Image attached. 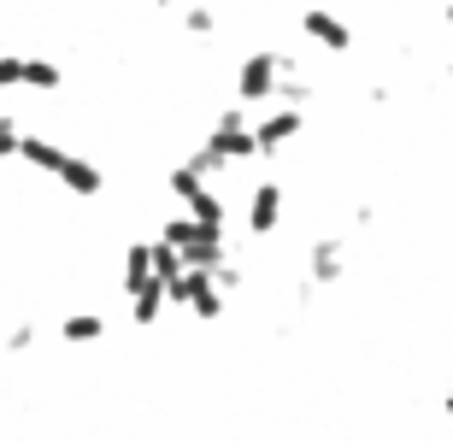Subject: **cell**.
Listing matches in <instances>:
<instances>
[{"instance_id": "14", "label": "cell", "mask_w": 453, "mask_h": 441, "mask_svg": "<svg viewBox=\"0 0 453 441\" xmlns=\"http://www.w3.org/2000/svg\"><path fill=\"white\" fill-rule=\"evenodd\" d=\"M165 188H171V194H177V201H195V194H201V188H206V177H201V171H195V165H188V159H177V165H171L165 171Z\"/></svg>"}, {"instance_id": "10", "label": "cell", "mask_w": 453, "mask_h": 441, "mask_svg": "<svg viewBox=\"0 0 453 441\" xmlns=\"http://www.w3.org/2000/svg\"><path fill=\"white\" fill-rule=\"evenodd\" d=\"M106 330H112V323H106L101 312H65V318H59V341H65V347H95V341H106Z\"/></svg>"}, {"instance_id": "3", "label": "cell", "mask_w": 453, "mask_h": 441, "mask_svg": "<svg viewBox=\"0 0 453 441\" xmlns=\"http://www.w3.org/2000/svg\"><path fill=\"white\" fill-rule=\"evenodd\" d=\"M283 71H288L283 53H265V48L248 53V59L235 65V101H242V106H271V101H277Z\"/></svg>"}, {"instance_id": "18", "label": "cell", "mask_w": 453, "mask_h": 441, "mask_svg": "<svg viewBox=\"0 0 453 441\" xmlns=\"http://www.w3.org/2000/svg\"><path fill=\"white\" fill-rule=\"evenodd\" d=\"M306 101H312V83H301L295 71H283V83H277V101H271V106H306Z\"/></svg>"}, {"instance_id": "6", "label": "cell", "mask_w": 453, "mask_h": 441, "mask_svg": "<svg viewBox=\"0 0 453 441\" xmlns=\"http://www.w3.org/2000/svg\"><path fill=\"white\" fill-rule=\"evenodd\" d=\"M301 30H306V42H312V48H324V53H348L353 48L348 18H336L330 6H306V12H301Z\"/></svg>"}, {"instance_id": "4", "label": "cell", "mask_w": 453, "mask_h": 441, "mask_svg": "<svg viewBox=\"0 0 453 441\" xmlns=\"http://www.w3.org/2000/svg\"><path fill=\"white\" fill-rule=\"evenodd\" d=\"M165 294H171V306H183L188 318H201V323L224 318V283L212 271H201V265H188L177 283H165Z\"/></svg>"}, {"instance_id": "1", "label": "cell", "mask_w": 453, "mask_h": 441, "mask_svg": "<svg viewBox=\"0 0 453 441\" xmlns=\"http://www.w3.org/2000/svg\"><path fill=\"white\" fill-rule=\"evenodd\" d=\"M159 241H171V247H177L188 265H201V271H219L224 259H230V247H224V230L201 224L195 212H171V218L159 224Z\"/></svg>"}, {"instance_id": "17", "label": "cell", "mask_w": 453, "mask_h": 441, "mask_svg": "<svg viewBox=\"0 0 453 441\" xmlns=\"http://www.w3.org/2000/svg\"><path fill=\"white\" fill-rule=\"evenodd\" d=\"M183 212H195V218H201V224H212V230H224V218H230V212H224V201H219V188H212V183H206L201 194H195V201L183 206Z\"/></svg>"}, {"instance_id": "11", "label": "cell", "mask_w": 453, "mask_h": 441, "mask_svg": "<svg viewBox=\"0 0 453 441\" xmlns=\"http://www.w3.org/2000/svg\"><path fill=\"white\" fill-rule=\"evenodd\" d=\"M118 283H124V294H135V289H148V283H153V241H130V247H124Z\"/></svg>"}, {"instance_id": "7", "label": "cell", "mask_w": 453, "mask_h": 441, "mask_svg": "<svg viewBox=\"0 0 453 441\" xmlns=\"http://www.w3.org/2000/svg\"><path fill=\"white\" fill-rule=\"evenodd\" d=\"M277 224H283V183H253L248 194V236H277Z\"/></svg>"}, {"instance_id": "2", "label": "cell", "mask_w": 453, "mask_h": 441, "mask_svg": "<svg viewBox=\"0 0 453 441\" xmlns=\"http://www.w3.org/2000/svg\"><path fill=\"white\" fill-rule=\"evenodd\" d=\"M206 148L219 153L224 165H253V159H265V153H259V136H253V124H248V106H224L219 118H212V130H206Z\"/></svg>"}, {"instance_id": "21", "label": "cell", "mask_w": 453, "mask_h": 441, "mask_svg": "<svg viewBox=\"0 0 453 441\" xmlns=\"http://www.w3.org/2000/svg\"><path fill=\"white\" fill-rule=\"evenodd\" d=\"M18 141H24V130H18V124L6 118V112H0V159H12V153H18Z\"/></svg>"}, {"instance_id": "5", "label": "cell", "mask_w": 453, "mask_h": 441, "mask_svg": "<svg viewBox=\"0 0 453 441\" xmlns=\"http://www.w3.org/2000/svg\"><path fill=\"white\" fill-rule=\"evenodd\" d=\"M301 130H306V112H301V106H271V112H259V118H253V136H259V153H265V159H277V153L301 136Z\"/></svg>"}, {"instance_id": "15", "label": "cell", "mask_w": 453, "mask_h": 441, "mask_svg": "<svg viewBox=\"0 0 453 441\" xmlns=\"http://www.w3.org/2000/svg\"><path fill=\"white\" fill-rule=\"evenodd\" d=\"M59 83H65V71L53 65V59H24V88H35V95H53Z\"/></svg>"}, {"instance_id": "13", "label": "cell", "mask_w": 453, "mask_h": 441, "mask_svg": "<svg viewBox=\"0 0 453 441\" xmlns=\"http://www.w3.org/2000/svg\"><path fill=\"white\" fill-rule=\"evenodd\" d=\"M165 306H171V294H165V283L153 277L148 289L130 294V323H142V330H148V323H159V312H165Z\"/></svg>"}, {"instance_id": "12", "label": "cell", "mask_w": 453, "mask_h": 441, "mask_svg": "<svg viewBox=\"0 0 453 441\" xmlns=\"http://www.w3.org/2000/svg\"><path fill=\"white\" fill-rule=\"evenodd\" d=\"M18 159H24V165H35L42 177H59L65 148H59V141H48V136H24V141H18Z\"/></svg>"}, {"instance_id": "9", "label": "cell", "mask_w": 453, "mask_h": 441, "mask_svg": "<svg viewBox=\"0 0 453 441\" xmlns=\"http://www.w3.org/2000/svg\"><path fill=\"white\" fill-rule=\"evenodd\" d=\"M59 183L77 194V201H95L106 188V171L95 165V159H77V153H65V165H59Z\"/></svg>"}, {"instance_id": "22", "label": "cell", "mask_w": 453, "mask_h": 441, "mask_svg": "<svg viewBox=\"0 0 453 441\" xmlns=\"http://www.w3.org/2000/svg\"><path fill=\"white\" fill-rule=\"evenodd\" d=\"M30 341H35V323H18L12 336H6V347H12V354H24V347H30Z\"/></svg>"}, {"instance_id": "16", "label": "cell", "mask_w": 453, "mask_h": 441, "mask_svg": "<svg viewBox=\"0 0 453 441\" xmlns=\"http://www.w3.org/2000/svg\"><path fill=\"white\" fill-rule=\"evenodd\" d=\"M183 271H188V259L177 254L171 241H159V236H153V277H159V283H177Z\"/></svg>"}, {"instance_id": "23", "label": "cell", "mask_w": 453, "mask_h": 441, "mask_svg": "<svg viewBox=\"0 0 453 441\" xmlns=\"http://www.w3.org/2000/svg\"><path fill=\"white\" fill-rule=\"evenodd\" d=\"M448 30H453V0H448Z\"/></svg>"}, {"instance_id": "19", "label": "cell", "mask_w": 453, "mask_h": 441, "mask_svg": "<svg viewBox=\"0 0 453 441\" xmlns=\"http://www.w3.org/2000/svg\"><path fill=\"white\" fill-rule=\"evenodd\" d=\"M183 30L188 35H212V30H219V18L206 12V6H188V12H183Z\"/></svg>"}, {"instance_id": "8", "label": "cell", "mask_w": 453, "mask_h": 441, "mask_svg": "<svg viewBox=\"0 0 453 441\" xmlns=\"http://www.w3.org/2000/svg\"><path fill=\"white\" fill-rule=\"evenodd\" d=\"M342 271H348L342 241L336 236H319V241H312V254H306V277H312V289H336Z\"/></svg>"}, {"instance_id": "24", "label": "cell", "mask_w": 453, "mask_h": 441, "mask_svg": "<svg viewBox=\"0 0 453 441\" xmlns=\"http://www.w3.org/2000/svg\"><path fill=\"white\" fill-rule=\"evenodd\" d=\"M448 83H453V65H448Z\"/></svg>"}, {"instance_id": "20", "label": "cell", "mask_w": 453, "mask_h": 441, "mask_svg": "<svg viewBox=\"0 0 453 441\" xmlns=\"http://www.w3.org/2000/svg\"><path fill=\"white\" fill-rule=\"evenodd\" d=\"M0 88H24V59L18 53H0Z\"/></svg>"}]
</instances>
